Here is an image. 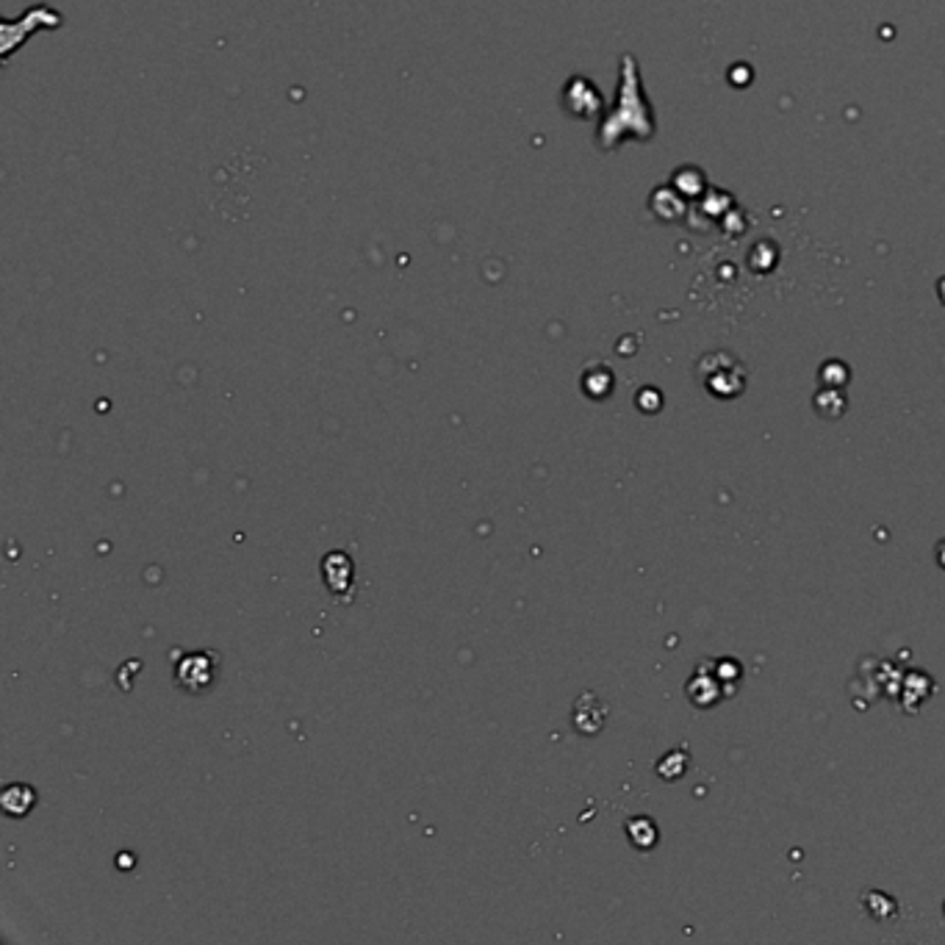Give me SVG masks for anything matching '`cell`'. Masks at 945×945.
Masks as SVG:
<instances>
[{
    "label": "cell",
    "mask_w": 945,
    "mask_h": 945,
    "mask_svg": "<svg viewBox=\"0 0 945 945\" xmlns=\"http://www.w3.org/2000/svg\"><path fill=\"white\" fill-rule=\"evenodd\" d=\"M213 671H217V658L208 652L186 654L181 660V665L175 668V679L181 688L192 690V694H200L208 685L213 683Z\"/></svg>",
    "instance_id": "obj_1"
},
{
    "label": "cell",
    "mask_w": 945,
    "mask_h": 945,
    "mask_svg": "<svg viewBox=\"0 0 945 945\" xmlns=\"http://www.w3.org/2000/svg\"><path fill=\"white\" fill-rule=\"evenodd\" d=\"M324 582H328V588L333 593H344L353 588L355 582V568L353 561H349L344 552H330L328 557H324Z\"/></svg>",
    "instance_id": "obj_2"
},
{
    "label": "cell",
    "mask_w": 945,
    "mask_h": 945,
    "mask_svg": "<svg viewBox=\"0 0 945 945\" xmlns=\"http://www.w3.org/2000/svg\"><path fill=\"white\" fill-rule=\"evenodd\" d=\"M710 663L701 665L699 671H696V677L688 683V696L694 699V704H699V708H713L715 701H721V679L719 674L715 677H710L708 674Z\"/></svg>",
    "instance_id": "obj_3"
},
{
    "label": "cell",
    "mask_w": 945,
    "mask_h": 945,
    "mask_svg": "<svg viewBox=\"0 0 945 945\" xmlns=\"http://www.w3.org/2000/svg\"><path fill=\"white\" fill-rule=\"evenodd\" d=\"M34 801H37V796H34L28 785H9L3 790V810L9 815H25L34 807Z\"/></svg>",
    "instance_id": "obj_4"
},
{
    "label": "cell",
    "mask_w": 945,
    "mask_h": 945,
    "mask_svg": "<svg viewBox=\"0 0 945 945\" xmlns=\"http://www.w3.org/2000/svg\"><path fill=\"white\" fill-rule=\"evenodd\" d=\"M627 832L629 843H633L635 848H640V851H647V848H652L654 843H658V826H654L649 818H633V821H627Z\"/></svg>",
    "instance_id": "obj_5"
},
{
    "label": "cell",
    "mask_w": 945,
    "mask_h": 945,
    "mask_svg": "<svg viewBox=\"0 0 945 945\" xmlns=\"http://www.w3.org/2000/svg\"><path fill=\"white\" fill-rule=\"evenodd\" d=\"M685 769H688V751L685 749L668 751V754L658 762V774L663 776V780H679V776L685 774Z\"/></svg>",
    "instance_id": "obj_6"
},
{
    "label": "cell",
    "mask_w": 945,
    "mask_h": 945,
    "mask_svg": "<svg viewBox=\"0 0 945 945\" xmlns=\"http://www.w3.org/2000/svg\"><path fill=\"white\" fill-rule=\"evenodd\" d=\"M937 561L943 563V566H945V541L940 543V549H937Z\"/></svg>",
    "instance_id": "obj_7"
}]
</instances>
